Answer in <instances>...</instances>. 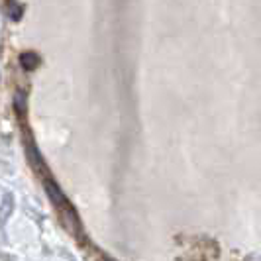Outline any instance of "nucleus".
Instances as JSON below:
<instances>
[{"mask_svg":"<svg viewBox=\"0 0 261 261\" xmlns=\"http://www.w3.org/2000/svg\"><path fill=\"white\" fill-rule=\"evenodd\" d=\"M10 10H12V12H10V18H14V20H20V16H22V12H20V10H22V8H20L16 2H12V4H10Z\"/></svg>","mask_w":261,"mask_h":261,"instance_id":"nucleus-5","label":"nucleus"},{"mask_svg":"<svg viewBox=\"0 0 261 261\" xmlns=\"http://www.w3.org/2000/svg\"><path fill=\"white\" fill-rule=\"evenodd\" d=\"M14 108H16V112L20 116L26 114V92L24 91H18L14 94Z\"/></svg>","mask_w":261,"mask_h":261,"instance_id":"nucleus-4","label":"nucleus"},{"mask_svg":"<svg viewBox=\"0 0 261 261\" xmlns=\"http://www.w3.org/2000/svg\"><path fill=\"white\" fill-rule=\"evenodd\" d=\"M43 187H45V193H47V196H49V200L53 202V206L57 210L65 208V206H69L71 202L67 200V196L63 195V191L57 187V185L53 183L51 179H47L45 183H43Z\"/></svg>","mask_w":261,"mask_h":261,"instance_id":"nucleus-1","label":"nucleus"},{"mask_svg":"<svg viewBox=\"0 0 261 261\" xmlns=\"http://www.w3.org/2000/svg\"><path fill=\"white\" fill-rule=\"evenodd\" d=\"M26 147H28V159H30V163H32V167L39 173H47V165H45V161L41 159L39 155L38 147L34 144V140H32V136H26Z\"/></svg>","mask_w":261,"mask_h":261,"instance_id":"nucleus-2","label":"nucleus"},{"mask_svg":"<svg viewBox=\"0 0 261 261\" xmlns=\"http://www.w3.org/2000/svg\"><path fill=\"white\" fill-rule=\"evenodd\" d=\"M20 65L24 67L26 71H34V69H38L39 67L38 53H32V51L22 53V55H20Z\"/></svg>","mask_w":261,"mask_h":261,"instance_id":"nucleus-3","label":"nucleus"}]
</instances>
